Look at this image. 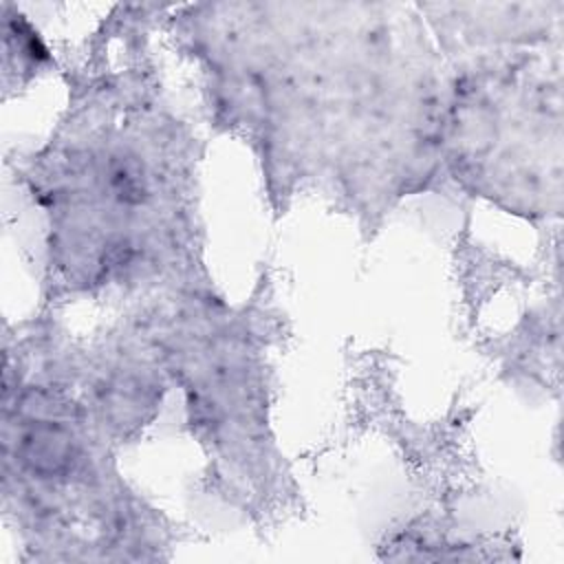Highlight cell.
Instances as JSON below:
<instances>
[{
  "mask_svg": "<svg viewBox=\"0 0 564 564\" xmlns=\"http://www.w3.org/2000/svg\"><path fill=\"white\" fill-rule=\"evenodd\" d=\"M278 161L370 203L443 165L447 86L416 4L207 2L165 13Z\"/></svg>",
  "mask_w": 564,
  "mask_h": 564,
  "instance_id": "6da1fadb",
  "label": "cell"
},
{
  "mask_svg": "<svg viewBox=\"0 0 564 564\" xmlns=\"http://www.w3.org/2000/svg\"><path fill=\"white\" fill-rule=\"evenodd\" d=\"M2 18H4V84L15 77L18 82H24L33 77L46 62H51V53L44 46L40 33L33 29V24L26 20V15L4 2L2 4Z\"/></svg>",
  "mask_w": 564,
  "mask_h": 564,
  "instance_id": "3957f363",
  "label": "cell"
},
{
  "mask_svg": "<svg viewBox=\"0 0 564 564\" xmlns=\"http://www.w3.org/2000/svg\"><path fill=\"white\" fill-rule=\"evenodd\" d=\"M82 121L46 156L37 194L51 220V256L66 282L108 286L150 278L172 256L183 178L154 126Z\"/></svg>",
  "mask_w": 564,
  "mask_h": 564,
  "instance_id": "7a4b0ae2",
  "label": "cell"
}]
</instances>
